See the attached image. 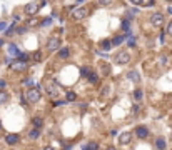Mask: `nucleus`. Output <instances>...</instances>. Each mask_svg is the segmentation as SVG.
I'll return each mask as SVG.
<instances>
[{"label": "nucleus", "instance_id": "obj_24", "mask_svg": "<svg viewBox=\"0 0 172 150\" xmlns=\"http://www.w3.org/2000/svg\"><path fill=\"white\" fill-rule=\"evenodd\" d=\"M75 98H77V95H75L74 92H68V93H67V102H74Z\"/></svg>", "mask_w": 172, "mask_h": 150}, {"label": "nucleus", "instance_id": "obj_29", "mask_svg": "<svg viewBox=\"0 0 172 150\" xmlns=\"http://www.w3.org/2000/svg\"><path fill=\"white\" fill-rule=\"evenodd\" d=\"M129 27H130V22H129V20H124V22H122V30H129Z\"/></svg>", "mask_w": 172, "mask_h": 150}, {"label": "nucleus", "instance_id": "obj_9", "mask_svg": "<svg viewBox=\"0 0 172 150\" xmlns=\"http://www.w3.org/2000/svg\"><path fill=\"white\" fill-rule=\"evenodd\" d=\"M130 142H132V133L130 132L120 133V137H119V143H120V145H129Z\"/></svg>", "mask_w": 172, "mask_h": 150}, {"label": "nucleus", "instance_id": "obj_39", "mask_svg": "<svg viewBox=\"0 0 172 150\" xmlns=\"http://www.w3.org/2000/svg\"><path fill=\"white\" fill-rule=\"evenodd\" d=\"M165 2H172V0H165Z\"/></svg>", "mask_w": 172, "mask_h": 150}, {"label": "nucleus", "instance_id": "obj_6", "mask_svg": "<svg viewBox=\"0 0 172 150\" xmlns=\"http://www.w3.org/2000/svg\"><path fill=\"white\" fill-rule=\"evenodd\" d=\"M8 67L12 68V70L15 72H24L27 68V62H22V60H12L10 64H8Z\"/></svg>", "mask_w": 172, "mask_h": 150}, {"label": "nucleus", "instance_id": "obj_1", "mask_svg": "<svg viewBox=\"0 0 172 150\" xmlns=\"http://www.w3.org/2000/svg\"><path fill=\"white\" fill-rule=\"evenodd\" d=\"M43 87H45V92L50 98H55V97L59 95V92H60V90H59V83L55 82L54 79H50V77L43 79Z\"/></svg>", "mask_w": 172, "mask_h": 150}, {"label": "nucleus", "instance_id": "obj_18", "mask_svg": "<svg viewBox=\"0 0 172 150\" xmlns=\"http://www.w3.org/2000/svg\"><path fill=\"white\" fill-rule=\"evenodd\" d=\"M100 47H102V48L105 50V52H109V50L112 48V42H110V40H102Z\"/></svg>", "mask_w": 172, "mask_h": 150}, {"label": "nucleus", "instance_id": "obj_17", "mask_svg": "<svg viewBox=\"0 0 172 150\" xmlns=\"http://www.w3.org/2000/svg\"><path fill=\"white\" fill-rule=\"evenodd\" d=\"M8 102V93L4 92V90H0V105H4Z\"/></svg>", "mask_w": 172, "mask_h": 150}, {"label": "nucleus", "instance_id": "obj_25", "mask_svg": "<svg viewBox=\"0 0 172 150\" xmlns=\"http://www.w3.org/2000/svg\"><path fill=\"white\" fill-rule=\"evenodd\" d=\"M17 57H18V60H22V62H27V60H29V55H27V54H22V52L17 55Z\"/></svg>", "mask_w": 172, "mask_h": 150}, {"label": "nucleus", "instance_id": "obj_11", "mask_svg": "<svg viewBox=\"0 0 172 150\" xmlns=\"http://www.w3.org/2000/svg\"><path fill=\"white\" fill-rule=\"evenodd\" d=\"M18 140H20V137H18L17 133H8V135H5V142H7L8 145H15V143H18Z\"/></svg>", "mask_w": 172, "mask_h": 150}, {"label": "nucleus", "instance_id": "obj_15", "mask_svg": "<svg viewBox=\"0 0 172 150\" xmlns=\"http://www.w3.org/2000/svg\"><path fill=\"white\" fill-rule=\"evenodd\" d=\"M87 79H89L92 83H97L99 82V75H97L95 72H89V73H87Z\"/></svg>", "mask_w": 172, "mask_h": 150}, {"label": "nucleus", "instance_id": "obj_3", "mask_svg": "<svg viewBox=\"0 0 172 150\" xmlns=\"http://www.w3.org/2000/svg\"><path fill=\"white\" fill-rule=\"evenodd\" d=\"M40 98H42V93H40V90L37 89V87H32V89L27 92V100H29V102H32V104L40 102Z\"/></svg>", "mask_w": 172, "mask_h": 150}, {"label": "nucleus", "instance_id": "obj_7", "mask_svg": "<svg viewBox=\"0 0 172 150\" xmlns=\"http://www.w3.org/2000/svg\"><path fill=\"white\" fill-rule=\"evenodd\" d=\"M151 23L154 25V27H162V23H164V15L162 14H152L151 15Z\"/></svg>", "mask_w": 172, "mask_h": 150}, {"label": "nucleus", "instance_id": "obj_27", "mask_svg": "<svg viewBox=\"0 0 172 150\" xmlns=\"http://www.w3.org/2000/svg\"><path fill=\"white\" fill-rule=\"evenodd\" d=\"M33 60H35V64L40 62L42 60V54H40V52H35V54H33Z\"/></svg>", "mask_w": 172, "mask_h": 150}, {"label": "nucleus", "instance_id": "obj_5", "mask_svg": "<svg viewBox=\"0 0 172 150\" xmlns=\"http://www.w3.org/2000/svg\"><path fill=\"white\" fill-rule=\"evenodd\" d=\"M115 64H119V65H124V64H127V62L130 60V55H129V52H126V50H122V52H119L117 55H115Z\"/></svg>", "mask_w": 172, "mask_h": 150}, {"label": "nucleus", "instance_id": "obj_10", "mask_svg": "<svg viewBox=\"0 0 172 150\" xmlns=\"http://www.w3.org/2000/svg\"><path fill=\"white\" fill-rule=\"evenodd\" d=\"M135 133H137V137H139V139H145V137L149 135V130H147L145 125H139V127L135 129Z\"/></svg>", "mask_w": 172, "mask_h": 150}, {"label": "nucleus", "instance_id": "obj_31", "mask_svg": "<svg viewBox=\"0 0 172 150\" xmlns=\"http://www.w3.org/2000/svg\"><path fill=\"white\" fill-rule=\"evenodd\" d=\"M35 23H37V20H35V18H30V20L27 22V25H29V27H33Z\"/></svg>", "mask_w": 172, "mask_h": 150}, {"label": "nucleus", "instance_id": "obj_34", "mask_svg": "<svg viewBox=\"0 0 172 150\" xmlns=\"http://www.w3.org/2000/svg\"><path fill=\"white\" fill-rule=\"evenodd\" d=\"M127 45H129V47H135V42H134V40H132V39H130V40H129V42H127Z\"/></svg>", "mask_w": 172, "mask_h": 150}, {"label": "nucleus", "instance_id": "obj_19", "mask_svg": "<svg viewBox=\"0 0 172 150\" xmlns=\"http://www.w3.org/2000/svg\"><path fill=\"white\" fill-rule=\"evenodd\" d=\"M129 79L130 80H132V82H139V80H140V77H139V73H137V72H130V73H129Z\"/></svg>", "mask_w": 172, "mask_h": 150}, {"label": "nucleus", "instance_id": "obj_40", "mask_svg": "<svg viewBox=\"0 0 172 150\" xmlns=\"http://www.w3.org/2000/svg\"><path fill=\"white\" fill-rule=\"evenodd\" d=\"M80 2H82V0H80Z\"/></svg>", "mask_w": 172, "mask_h": 150}, {"label": "nucleus", "instance_id": "obj_35", "mask_svg": "<svg viewBox=\"0 0 172 150\" xmlns=\"http://www.w3.org/2000/svg\"><path fill=\"white\" fill-rule=\"evenodd\" d=\"M2 29H5V22H0V30Z\"/></svg>", "mask_w": 172, "mask_h": 150}, {"label": "nucleus", "instance_id": "obj_21", "mask_svg": "<svg viewBox=\"0 0 172 150\" xmlns=\"http://www.w3.org/2000/svg\"><path fill=\"white\" fill-rule=\"evenodd\" d=\"M84 148H87V150H97L99 148V143H95V142H90V143H87Z\"/></svg>", "mask_w": 172, "mask_h": 150}, {"label": "nucleus", "instance_id": "obj_12", "mask_svg": "<svg viewBox=\"0 0 172 150\" xmlns=\"http://www.w3.org/2000/svg\"><path fill=\"white\" fill-rule=\"evenodd\" d=\"M126 37H129V33H127V35H117L114 40H110L112 45H120V43L124 42V39H126Z\"/></svg>", "mask_w": 172, "mask_h": 150}, {"label": "nucleus", "instance_id": "obj_22", "mask_svg": "<svg viewBox=\"0 0 172 150\" xmlns=\"http://www.w3.org/2000/svg\"><path fill=\"white\" fill-rule=\"evenodd\" d=\"M8 50H10L12 55H18V54H20V52H18V48L15 45H8Z\"/></svg>", "mask_w": 172, "mask_h": 150}, {"label": "nucleus", "instance_id": "obj_33", "mask_svg": "<svg viewBox=\"0 0 172 150\" xmlns=\"http://www.w3.org/2000/svg\"><path fill=\"white\" fill-rule=\"evenodd\" d=\"M130 2H132L134 5H142L144 4V0H130Z\"/></svg>", "mask_w": 172, "mask_h": 150}, {"label": "nucleus", "instance_id": "obj_13", "mask_svg": "<svg viewBox=\"0 0 172 150\" xmlns=\"http://www.w3.org/2000/svg\"><path fill=\"white\" fill-rule=\"evenodd\" d=\"M32 123H33V127H37V129H42V127H43V120L40 117H33L32 118Z\"/></svg>", "mask_w": 172, "mask_h": 150}, {"label": "nucleus", "instance_id": "obj_14", "mask_svg": "<svg viewBox=\"0 0 172 150\" xmlns=\"http://www.w3.org/2000/svg\"><path fill=\"white\" fill-rule=\"evenodd\" d=\"M134 98H135V102H142V98H144L142 89H137L135 92H134Z\"/></svg>", "mask_w": 172, "mask_h": 150}, {"label": "nucleus", "instance_id": "obj_8", "mask_svg": "<svg viewBox=\"0 0 172 150\" xmlns=\"http://www.w3.org/2000/svg\"><path fill=\"white\" fill-rule=\"evenodd\" d=\"M39 10H40V5L37 4V2H30V4L25 5V14L27 15H35Z\"/></svg>", "mask_w": 172, "mask_h": 150}, {"label": "nucleus", "instance_id": "obj_36", "mask_svg": "<svg viewBox=\"0 0 172 150\" xmlns=\"http://www.w3.org/2000/svg\"><path fill=\"white\" fill-rule=\"evenodd\" d=\"M167 10H169V12H170V14H172V7H169V8H167Z\"/></svg>", "mask_w": 172, "mask_h": 150}, {"label": "nucleus", "instance_id": "obj_16", "mask_svg": "<svg viewBox=\"0 0 172 150\" xmlns=\"http://www.w3.org/2000/svg\"><path fill=\"white\" fill-rule=\"evenodd\" d=\"M29 137L32 140L39 139V137H40V129H37V127H35V129H32V130H30V133H29Z\"/></svg>", "mask_w": 172, "mask_h": 150}, {"label": "nucleus", "instance_id": "obj_30", "mask_svg": "<svg viewBox=\"0 0 172 150\" xmlns=\"http://www.w3.org/2000/svg\"><path fill=\"white\" fill-rule=\"evenodd\" d=\"M99 2H100L102 5H105V7H107V5H112V4H114V0H99Z\"/></svg>", "mask_w": 172, "mask_h": 150}, {"label": "nucleus", "instance_id": "obj_2", "mask_svg": "<svg viewBox=\"0 0 172 150\" xmlns=\"http://www.w3.org/2000/svg\"><path fill=\"white\" fill-rule=\"evenodd\" d=\"M72 18L74 20H84V18L89 15V8H85V7H77V8H74L72 10Z\"/></svg>", "mask_w": 172, "mask_h": 150}, {"label": "nucleus", "instance_id": "obj_4", "mask_svg": "<svg viewBox=\"0 0 172 150\" xmlns=\"http://www.w3.org/2000/svg\"><path fill=\"white\" fill-rule=\"evenodd\" d=\"M47 48H49V52H55V50L60 48V39H59V35H54L47 40Z\"/></svg>", "mask_w": 172, "mask_h": 150}, {"label": "nucleus", "instance_id": "obj_38", "mask_svg": "<svg viewBox=\"0 0 172 150\" xmlns=\"http://www.w3.org/2000/svg\"><path fill=\"white\" fill-rule=\"evenodd\" d=\"M0 130H2V123H0Z\"/></svg>", "mask_w": 172, "mask_h": 150}, {"label": "nucleus", "instance_id": "obj_37", "mask_svg": "<svg viewBox=\"0 0 172 150\" xmlns=\"http://www.w3.org/2000/svg\"><path fill=\"white\" fill-rule=\"evenodd\" d=\"M2 45H4V40H0V47H2Z\"/></svg>", "mask_w": 172, "mask_h": 150}, {"label": "nucleus", "instance_id": "obj_20", "mask_svg": "<svg viewBox=\"0 0 172 150\" xmlns=\"http://www.w3.org/2000/svg\"><path fill=\"white\" fill-rule=\"evenodd\" d=\"M155 147H157V148H165V140L164 139H157L155 140Z\"/></svg>", "mask_w": 172, "mask_h": 150}, {"label": "nucleus", "instance_id": "obj_28", "mask_svg": "<svg viewBox=\"0 0 172 150\" xmlns=\"http://www.w3.org/2000/svg\"><path fill=\"white\" fill-rule=\"evenodd\" d=\"M90 72V68L89 67H82L80 68V73H82V77H87V73Z\"/></svg>", "mask_w": 172, "mask_h": 150}, {"label": "nucleus", "instance_id": "obj_26", "mask_svg": "<svg viewBox=\"0 0 172 150\" xmlns=\"http://www.w3.org/2000/svg\"><path fill=\"white\" fill-rule=\"evenodd\" d=\"M50 23H52V18L47 17V18H43V20H42V23H40V25H42V27H47V25H50Z\"/></svg>", "mask_w": 172, "mask_h": 150}, {"label": "nucleus", "instance_id": "obj_23", "mask_svg": "<svg viewBox=\"0 0 172 150\" xmlns=\"http://www.w3.org/2000/svg\"><path fill=\"white\" fill-rule=\"evenodd\" d=\"M59 55H60V58H67L68 57V48H62L60 52H59Z\"/></svg>", "mask_w": 172, "mask_h": 150}, {"label": "nucleus", "instance_id": "obj_32", "mask_svg": "<svg viewBox=\"0 0 172 150\" xmlns=\"http://www.w3.org/2000/svg\"><path fill=\"white\" fill-rule=\"evenodd\" d=\"M20 104H22V105H27V98H25V95H20Z\"/></svg>", "mask_w": 172, "mask_h": 150}]
</instances>
